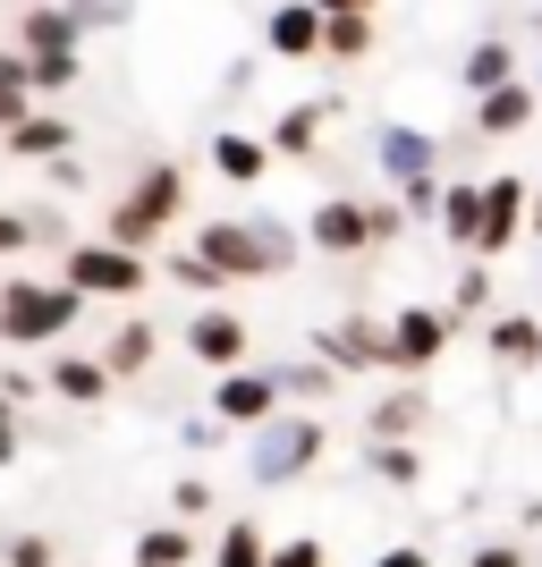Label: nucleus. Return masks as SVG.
<instances>
[{"mask_svg":"<svg viewBox=\"0 0 542 567\" xmlns=\"http://www.w3.org/2000/svg\"><path fill=\"white\" fill-rule=\"evenodd\" d=\"M195 246H204V262L237 288V280H288L297 255H306V229H288V220H272V213H246V220H204Z\"/></svg>","mask_w":542,"mask_h":567,"instance_id":"1","label":"nucleus"},{"mask_svg":"<svg viewBox=\"0 0 542 567\" xmlns=\"http://www.w3.org/2000/svg\"><path fill=\"white\" fill-rule=\"evenodd\" d=\"M330 432L314 406H280V415H263L255 432H246V483H263V492H288L306 466H323Z\"/></svg>","mask_w":542,"mask_h":567,"instance_id":"2","label":"nucleus"},{"mask_svg":"<svg viewBox=\"0 0 542 567\" xmlns=\"http://www.w3.org/2000/svg\"><path fill=\"white\" fill-rule=\"evenodd\" d=\"M85 288L76 280H0V348H51L76 331Z\"/></svg>","mask_w":542,"mask_h":567,"instance_id":"3","label":"nucleus"},{"mask_svg":"<svg viewBox=\"0 0 542 567\" xmlns=\"http://www.w3.org/2000/svg\"><path fill=\"white\" fill-rule=\"evenodd\" d=\"M178 213H187V169H178V162H153V169H136V187L102 213V237L144 255V246H162V237H170V220H178Z\"/></svg>","mask_w":542,"mask_h":567,"instance_id":"4","label":"nucleus"},{"mask_svg":"<svg viewBox=\"0 0 542 567\" xmlns=\"http://www.w3.org/2000/svg\"><path fill=\"white\" fill-rule=\"evenodd\" d=\"M60 280H76L85 297H111V306H127V297H144V288H153V262H144L136 246H111V237H85V246H69V262H60Z\"/></svg>","mask_w":542,"mask_h":567,"instance_id":"5","label":"nucleus"},{"mask_svg":"<svg viewBox=\"0 0 542 567\" xmlns=\"http://www.w3.org/2000/svg\"><path fill=\"white\" fill-rule=\"evenodd\" d=\"M449 339H458V313H449V306L390 313V373H425V364H441Z\"/></svg>","mask_w":542,"mask_h":567,"instance_id":"6","label":"nucleus"},{"mask_svg":"<svg viewBox=\"0 0 542 567\" xmlns=\"http://www.w3.org/2000/svg\"><path fill=\"white\" fill-rule=\"evenodd\" d=\"M178 348H187L195 364L229 373V364H246L255 331H246V313H237V306H195V313H187V331H178Z\"/></svg>","mask_w":542,"mask_h":567,"instance_id":"7","label":"nucleus"},{"mask_svg":"<svg viewBox=\"0 0 542 567\" xmlns=\"http://www.w3.org/2000/svg\"><path fill=\"white\" fill-rule=\"evenodd\" d=\"M280 381H272V364H229V373H221V390H213V415L229 432H255L263 415H280Z\"/></svg>","mask_w":542,"mask_h":567,"instance_id":"8","label":"nucleus"},{"mask_svg":"<svg viewBox=\"0 0 542 567\" xmlns=\"http://www.w3.org/2000/svg\"><path fill=\"white\" fill-rule=\"evenodd\" d=\"M525 213H534V178H483V237H474V255L492 262V255H509L525 237Z\"/></svg>","mask_w":542,"mask_h":567,"instance_id":"9","label":"nucleus"},{"mask_svg":"<svg viewBox=\"0 0 542 567\" xmlns=\"http://www.w3.org/2000/svg\"><path fill=\"white\" fill-rule=\"evenodd\" d=\"M374 169L390 178V187H407V178H425V169H441V136H425V127H407V118H381V127H374Z\"/></svg>","mask_w":542,"mask_h":567,"instance_id":"10","label":"nucleus"},{"mask_svg":"<svg viewBox=\"0 0 542 567\" xmlns=\"http://www.w3.org/2000/svg\"><path fill=\"white\" fill-rule=\"evenodd\" d=\"M306 246L314 255H365L374 246V204H356V195H330L306 213Z\"/></svg>","mask_w":542,"mask_h":567,"instance_id":"11","label":"nucleus"},{"mask_svg":"<svg viewBox=\"0 0 542 567\" xmlns=\"http://www.w3.org/2000/svg\"><path fill=\"white\" fill-rule=\"evenodd\" d=\"M314 348H323L339 373H374V364H390V322H374V313H348V322H330Z\"/></svg>","mask_w":542,"mask_h":567,"instance_id":"12","label":"nucleus"},{"mask_svg":"<svg viewBox=\"0 0 542 567\" xmlns=\"http://www.w3.org/2000/svg\"><path fill=\"white\" fill-rule=\"evenodd\" d=\"M263 43L280 51V60H323V0H288L263 18Z\"/></svg>","mask_w":542,"mask_h":567,"instance_id":"13","label":"nucleus"},{"mask_svg":"<svg viewBox=\"0 0 542 567\" xmlns=\"http://www.w3.org/2000/svg\"><path fill=\"white\" fill-rule=\"evenodd\" d=\"M542 85H525V76H509V85H492V94H474V136H518L525 118H534Z\"/></svg>","mask_w":542,"mask_h":567,"instance_id":"14","label":"nucleus"},{"mask_svg":"<svg viewBox=\"0 0 542 567\" xmlns=\"http://www.w3.org/2000/svg\"><path fill=\"white\" fill-rule=\"evenodd\" d=\"M425 424H432L425 390H390V399H374V415H365V441H416Z\"/></svg>","mask_w":542,"mask_h":567,"instance_id":"15","label":"nucleus"},{"mask_svg":"<svg viewBox=\"0 0 542 567\" xmlns=\"http://www.w3.org/2000/svg\"><path fill=\"white\" fill-rule=\"evenodd\" d=\"M272 162H280V153H272V136H237V127H221V136H213V169L229 178V187H255Z\"/></svg>","mask_w":542,"mask_h":567,"instance_id":"16","label":"nucleus"},{"mask_svg":"<svg viewBox=\"0 0 542 567\" xmlns=\"http://www.w3.org/2000/svg\"><path fill=\"white\" fill-rule=\"evenodd\" d=\"M483 348H492L509 373H525V364H542V322L534 313H492V322H483Z\"/></svg>","mask_w":542,"mask_h":567,"instance_id":"17","label":"nucleus"},{"mask_svg":"<svg viewBox=\"0 0 542 567\" xmlns=\"http://www.w3.org/2000/svg\"><path fill=\"white\" fill-rule=\"evenodd\" d=\"M111 364H102V355H60V364H51V399H69V406H102L111 399Z\"/></svg>","mask_w":542,"mask_h":567,"instance_id":"18","label":"nucleus"},{"mask_svg":"<svg viewBox=\"0 0 542 567\" xmlns=\"http://www.w3.org/2000/svg\"><path fill=\"white\" fill-rule=\"evenodd\" d=\"M153 355H162V331H153V322H119L111 339H102V364H111L119 381H136V373H153Z\"/></svg>","mask_w":542,"mask_h":567,"instance_id":"19","label":"nucleus"},{"mask_svg":"<svg viewBox=\"0 0 542 567\" xmlns=\"http://www.w3.org/2000/svg\"><path fill=\"white\" fill-rule=\"evenodd\" d=\"M85 25H76V9L69 0H25V25H18V43L25 51H69Z\"/></svg>","mask_w":542,"mask_h":567,"instance_id":"20","label":"nucleus"},{"mask_svg":"<svg viewBox=\"0 0 542 567\" xmlns=\"http://www.w3.org/2000/svg\"><path fill=\"white\" fill-rule=\"evenodd\" d=\"M323 127H330L323 102H288V111L272 118V153H280V162H306L314 144H323Z\"/></svg>","mask_w":542,"mask_h":567,"instance_id":"21","label":"nucleus"},{"mask_svg":"<svg viewBox=\"0 0 542 567\" xmlns=\"http://www.w3.org/2000/svg\"><path fill=\"white\" fill-rule=\"evenodd\" d=\"M272 381H280V399L323 406L330 390H339V364H330V355H288V364H272Z\"/></svg>","mask_w":542,"mask_h":567,"instance_id":"22","label":"nucleus"},{"mask_svg":"<svg viewBox=\"0 0 542 567\" xmlns=\"http://www.w3.org/2000/svg\"><path fill=\"white\" fill-rule=\"evenodd\" d=\"M441 237L474 255V237H483V187H474V178H449L441 187Z\"/></svg>","mask_w":542,"mask_h":567,"instance_id":"23","label":"nucleus"},{"mask_svg":"<svg viewBox=\"0 0 542 567\" xmlns=\"http://www.w3.org/2000/svg\"><path fill=\"white\" fill-rule=\"evenodd\" d=\"M69 144H76V127L51 118V111H25L18 127H9V153H18V162H51V153H69Z\"/></svg>","mask_w":542,"mask_h":567,"instance_id":"24","label":"nucleus"},{"mask_svg":"<svg viewBox=\"0 0 542 567\" xmlns=\"http://www.w3.org/2000/svg\"><path fill=\"white\" fill-rule=\"evenodd\" d=\"M509 76H518V51H509V34H483V43L467 51L458 85H467V94H492V85H509Z\"/></svg>","mask_w":542,"mask_h":567,"instance_id":"25","label":"nucleus"},{"mask_svg":"<svg viewBox=\"0 0 542 567\" xmlns=\"http://www.w3.org/2000/svg\"><path fill=\"white\" fill-rule=\"evenodd\" d=\"M374 51V9H323V60H365Z\"/></svg>","mask_w":542,"mask_h":567,"instance_id":"26","label":"nucleus"},{"mask_svg":"<svg viewBox=\"0 0 542 567\" xmlns=\"http://www.w3.org/2000/svg\"><path fill=\"white\" fill-rule=\"evenodd\" d=\"M263 559H272V543H263V525H255V517H229V525H221L213 567H263Z\"/></svg>","mask_w":542,"mask_h":567,"instance_id":"27","label":"nucleus"},{"mask_svg":"<svg viewBox=\"0 0 542 567\" xmlns=\"http://www.w3.org/2000/svg\"><path fill=\"white\" fill-rule=\"evenodd\" d=\"M187 559H195V543H187V525H178V517L136 534V567H187Z\"/></svg>","mask_w":542,"mask_h":567,"instance_id":"28","label":"nucleus"},{"mask_svg":"<svg viewBox=\"0 0 542 567\" xmlns=\"http://www.w3.org/2000/svg\"><path fill=\"white\" fill-rule=\"evenodd\" d=\"M162 271H170L178 288H195V297H221V288H229V280L213 271V262H204V246H170V262H162Z\"/></svg>","mask_w":542,"mask_h":567,"instance_id":"29","label":"nucleus"},{"mask_svg":"<svg viewBox=\"0 0 542 567\" xmlns=\"http://www.w3.org/2000/svg\"><path fill=\"white\" fill-rule=\"evenodd\" d=\"M365 466H374L390 492H407V483H416V441H365Z\"/></svg>","mask_w":542,"mask_h":567,"instance_id":"30","label":"nucleus"},{"mask_svg":"<svg viewBox=\"0 0 542 567\" xmlns=\"http://www.w3.org/2000/svg\"><path fill=\"white\" fill-rule=\"evenodd\" d=\"M449 313H458V322H467V313H492V262H483V255L458 271V288H449Z\"/></svg>","mask_w":542,"mask_h":567,"instance_id":"31","label":"nucleus"},{"mask_svg":"<svg viewBox=\"0 0 542 567\" xmlns=\"http://www.w3.org/2000/svg\"><path fill=\"white\" fill-rule=\"evenodd\" d=\"M25 60H34V94H69L76 76H85L76 69V43L69 51H25Z\"/></svg>","mask_w":542,"mask_h":567,"instance_id":"32","label":"nucleus"},{"mask_svg":"<svg viewBox=\"0 0 542 567\" xmlns=\"http://www.w3.org/2000/svg\"><path fill=\"white\" fill-rule=\"evenodd\" d=\"M441 187H449L441 169H425V178H407V187H399V204H407V220H441Z\"/></svg>","mask_w":542,"mask_h":567,"instance_id":"33","label":"nucleus"},{"mask_svg":"<svg viewBox=\"0 0 542 567\" xmlns=\"http://www.w3.org/2000/svg\"><path fill=\"white\" fill-rule=\"evenodd\" d=\"M9 567H60V543H51V534H18V543H9Z\"/></svg>","mask_w":542,"mask_h":567,"instance_id":"34","label":"nucleus"},{"mask_svg":"<svg viewBox=\"0 0 542 567\" xmlns=\"http://www.w3.org/2000/svg\"><path fill=\"white\" fill-rule=\"evenodd\" d=\"M170 508H178V517H213V483H204V474H187V483L170 492Z\"/></svg>","mask_w":542,"mask_h":567,"instance_id":"35","label":"nucleus"},{"mask_svg":"<svg viewBox=\"0 0 542 567\" xmlns=\"http://www.w3.org/2000/svg\"><path fill=\"white\" fill-rule=\"evenodd\" d=\"M18 450H25V424H18V399L0 390V466H18Z\"/></svg>","mask_w":542,"mask_h":567,"instance_id":"36","label":"nucleus"},{"mask_svg":"<svg viewBox=\"0 0 542 567\" xmlns=\"http://www.w3.org/2000/svg\"><path fill=\"white\" fill-rule=\"evenodd\" d=\"M69 9H76L85 34H94V25H127V0H69Z\"/></svg>","mask_w":542,"mask_h":567,"instance_id":"37","label":"nucleus"},{"mask_svg":"<svg viewBox=\"0 0 542 567\" xmlns=\"http://www.w3.org/2000/svg\"><path fill=\"white\" fill-rule=\"evenodd\" d=\"M263 567H323V543H314V534H297V543H280Z\"/></svg>","mask_w":542,"mask_h":567,"instance_id":"38","label":"nucleus"},{"mask_svg":"<svg viewBox=\"0 0 542 567\" xmlns=\"http://www.w3.org/2000/svg\"><path fill=\"white\" fill-rule=\"evenodd\" d=\"M34 246V213H0V255H25Z\"/></svg>","mask_w":542,"mask_h":567,"instance_id":"39","label":"nucleus"},{"mask_svg":"<svg viewBox=\"0 0 542 567\" xmlns=\"http://www.w3.org/2000/svg\"><path fill=\"white\" fill-rule=\"evenodd\" d=\"M0 390H9V399H34V390H51V373H34V364H9V373H0Z\"/></svg>","mask_w":542,"mask_h":567,"instance_id":"40","label":"nucleus"},{"mask_svg":"<svg viewBox=\"0 0 542 567\" xmlns=\"http://www.w3.org/2000/svg\"><path fill=\"white\" fill-rule=\"evenodd\" d=\"M25 111H34V85H0V136H9Z\"/></svg>","mask_w":542,"mask_h":567,"instance_id":"41","label":"nucleus"},{"mask_svg":"<svg viewBox=\"0 0 542 567\" xmlns=\"http://www.w3.org/2000/svg\"><path fill=\"white\" fill-rule=\"evenodd\" d=\"M399 229H407V204H374V246H390Z\"/></svg>","mask_w":542,"mask_h":567,"instance_id":"42","label":"nucleus"},{"mask_svg":"<svg viewBox=\"0 0 542 567\" xmlns=\"http://www.w3.org/2000/svg\"><path fill=\"white\" fill-rule=\"evenodd\" d=\"M474 567H525V550L518 543H483V550H474Z\"/></svg>","mask_w":542,"mask_h":567,"instance_id":"43","label":"nucleus"},{"mask_svg":"<svg viewBox=\"0 0 542 567\" xmlns=\"http://www.w3.org/2000/svg\"><path fill=\"white\" fill-rule=\"evenodd\" d=\"M374 567H432V559H425V550H381Z\"/></svg>","mask_w":542,"mask_h":567,"instance_id":"44","label":"nucleus"},{"mask_svg":"<svg viewBox=\"0 0 542 567\" xmlns=\"http://www.w3.org/2000/svg\"><path fill=\"white\" fill-rule=\"evenodd\" d=\"M525 229H534V237H542V178H534V213H525Z\"/></svg>","mask_w":542,"mask_h":567,"instance_id":"45","label":"nucleus"},{"mask_svg":"<svg viewBox=\"0 0 542 567\" xmlns=\"http://www.w3.org/2000/svg\"><path fill=\"white\" fill-rule=\"evenodd\" d=\"M323 9H381V0H323Z\"/></svg>","mask_w":542,"mask_h":567,"instance_id":"46","label":"nucleus"},{"mask_svg":"<svg viewBox=\"0 0 542 567\" xmlns=\"http://www.w3.org/2000/svg\"><path fill=\"white\" fill-rule=\"evenodd\" d=\"M0 567H9V543H0Z\"/></svg>","mask_w":542,"mask_h":567,"instance_id":"47","label":"nucleus"},{"mask_svg":"<svg viewBox=\"0 0 542 567\" xmlns=\"http://www.w3.org/2000/svg\"><path fill=\"white\" fill-rule=\"evenodd\" d=\"M534 85H542V69H534Z\"/></svg>","mask_w":542,"mask_h":567,"instance_id":"48","label":"nucleus"},{"mask_svg":"<svg viewBox=\"0 0 542 567\" xmlns=\"http://www.w3.org/2000/svg\"><path fill=\"white\" fill-rule=\"evenodd\" d=\"M534 34H542V25H534Z\"/></svg>","mask_w":542,"mask_h":567,"instance_id":"49","label":"nucleus"}]
</instances>
